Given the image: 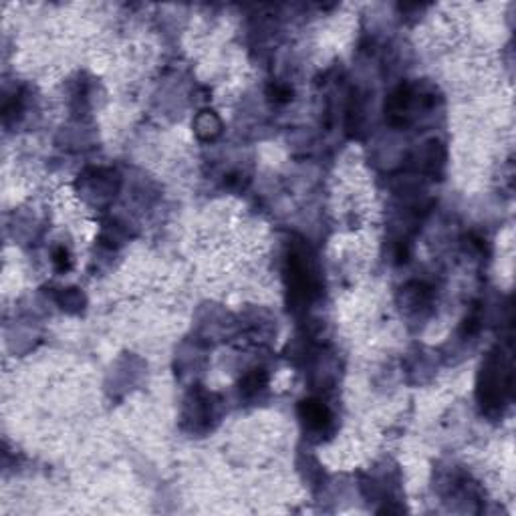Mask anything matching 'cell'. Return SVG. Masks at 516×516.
<instances>
[{"mask_svg":"<svg viewBox=\"0 0 516 516\" xmlns=\"http://www.w3.org/2000/svg\"><path fill=\"white\" fill-rule=\"evenodd\" d=\"M303 418L306 419V423L313 428V430H322L329 426L331 421V414L329 409L319 402H305L303 405Z\"/></svg>","mask_w":516,"mask_h":516,"instance_id":"6da1fadb","label":"cell"}]
</instances>
